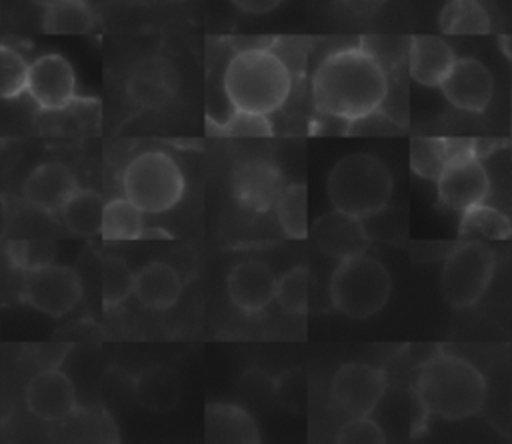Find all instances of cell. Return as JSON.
Masks as SVG:
<instances>
[{
  "label": "cell",
  "mask_w": 512,
  "mask_h": 444,
  "mask_svg": "<svg viewBox=\"0 0 512 444\" xmlns=\"http://www.w3.org/2000/svg\"><path fill=\"white\" fill-rule=\"evenodd\" d=\"M388 88L386 68L362 44L328 52L312 74L316 112L350 124L374 116L386 102Z\"/></svg>",
  "instance_id": "1"
},
{
  "label": "cell",
  "mask_w": 512,
  "mask_h": 444,
  "mask_svg": "<svg viewBox=\"0 0 512 444\" xmlns=\"http://www.w3.org/2000/svg\"><path fill=\"white\" fill-rule=\"evenodd\" d=\"M414 392L428 416L464 420L482 410L488 388L472 362L456 354L436 352L420 364Z\"/></svg>",
  "instance_id": "2"
},
{
  "label": "cell",
  "mask_w": 512,
  "mask_h": 444,
  "mask_svg": "<svg viewBox=\"0 0 512 444\" xmlns=\"http://www.w3.org/2000/svg\"><path fill=\"white\" fill-rule=\"evenodd\" d=\"M222 88L234 110L268 116L288 100L292 70L272 48L248 46L228 60Z\"/></svg>",
  "instance_id": "3"
},
{
  "label": "cell",
  "mask_w": 512,
  "mask_h": 444,
  "mask_svg": "<svg viewBox=\"0 0 512 444\" xmlns=\"http://www.w3.org/2000/svg\"><path fill=\"white\" fill-rule=\"evenodd\" d=\"M392 174L388 166L366 152L340 158L326 180L332 206L340 212L366 220L382 212L392 196Z\"/></svg>",
  "instance_id": "4"
},
{
  "label": "cell",
  "mask_w": 512,
  "mask_h": 444,
  "mask_svg": "<svg viewBox=\"0 0 512 444\" xmlns=\"http://www.w3.org/2000/svg\"><path fill=\"white\" fill-rule=\"evenodd\" d=\"M392 290L388 268L374 256L360 252L338 260L330 276V300L332 306L356 320L378 314Z\"/></svg>",
  "instance_id": "5"
},
{
  "label": "cell",
  "mask_w": 512,
  "mask_h": 444,
  "mask_svg": "<svg viewBox=\"0 0 512 444\" xmlns=\"http://www.w3.org/2000/svg\"><path fill=\"white\" fill-rule=\"evenodd\" d=\"M184 184L178 162L162 150L138 154L122 174L124 196L144 214H162L174 208L184 194Z\"/></svg>",
  "instance_id": "6"
},
{
  "label": "cell",
  "mask_w": 512,
  "mask_h": 444,
  "mask_svg": "<svg viewBox=\"0 0 512 444\" xmlns=\"http://www.w3.org/2000/svg\"><path fill=\"white\" fill-rule=\"evenodd\" d=\"M496 270V252L478 238L454 246L442 264L440 290L452 308L474 306L488 290Z\"/></svg>",
  "instance_id": "7"
},
{
  "label": "cell",
  "mask_w": 512,
  "mask_h": 444,
  "mask_svg": "<svg viewBox=\"0 0 512 444\" xmlns=\"http://www.w3.org/2000/svg\"><path fill=\"white\" fill-rule=\"evenodd\" d=\"M438 200L456 212L482 204L490 192L488 172L468 140H452V156L436 180Z\"/></svg>",
  "instance_id": "8"
},
{
  "label": "cell",
  "mask_w": 512,
  "mask_h": 444,
  "mask_svg": "<svg viewBox=\"0 0 512 444\" xmlns=\"http://www.w3.org/2000/svg\"><path fill=\"white\" fill-rule=\"evenodd\" d=\"M20 292L32 308L50 316H64L78 304L82 286L78 274L68 266L34 264L24 268Z\"/></svg>",
  "instance_id": "9"
},
{
  "label": "cell",
  "mask_w": 512,
  "mask_h": 444,
  "mask_svg": "<svg viewBox=\"0 0 512 444\" xmlns=\"http://www.w3.org/2000/svg\"><path fill=\"white\" fill-rule=\"evenodd\" d=\"M332 402L348 416H370L386 392V374L370 364H344L332 378Z\"/></svg>",
  "instance_id": "10"
},
{
  "label": "cell",
  "mask_w": 512,
  "mask_h": 444,
  "mask_svg": "<svg viewBox=\"0 0 512 444\" xmlns=\"http://www.w3.org/2000/svg\"><path fill=\"white\" fill-rule=\"evenodd\" d=\"M230 188L234 200L252 212H268L276 208L284 192L282 170L266 158H250L236 164L230 172Z\"/></svg>",
  "instance_id": "11"
},
{
  "label": "cell",
  "mask_w": 512,
  "mask_h": 444,
  "mask_svg": "<svg viewBox=\"0 0 512 444\" xmlns=\"http://www.w3.org/2000/svg\"><path fill=\"white\" fill-rule=\"evenodd\" d=\"M26 92L42 110H62L76 98V74L58 52L38 56L30 64Z\"/></svg>",
  "instance_id": "12"
},
{
  "label": "cell",
  "mask_w": 512,
  "mask_h": 444,
  "mask_svg": "<svg viewBox=\"0 0 512 444\" xmlns=\"http://www.w3.org/2000/svg\"><path fill=\"white\" fill-rule=\"evenodd\" d=\"M438 88L454 108L462 112H484L494 94V78L484 62L464 56L456 58Z\"/></svg>",
  "instance_id": "13"
},
{
  "label": "cell",
  "mask_w": 512,
  "mask_h": 444,
  "mask_svg": "<svg viewBox=\"0 0 512 444\" xmlns=\"http://www.w3.org/2000/svg\"><path fill=\"white\" fill-rule=\"evenodd\" d=\"M312 238L324 254L336 260L366 252L370 242L364 220L336 208L314 220Z\"/></svg>",
  "instance_id": "14"
},
{
  "label": "cell",
  "mask_w": 512,
  "mask_h": 444,
  "mask_svg": "<svg viewBox=\"0 0 512 444\" xmlns=\"http://www.w3.org/2000/svg\"><path fill=\"white\" fill-rule=\"evenodd\" d=\"M26 406L40 420H62L76 410L74 384L56 368L40 370L26 386Z\"/></svg>",
  "instance_id": "15"
},
{
  "label": "cell",
  "mask_w": 512,
  "mask_h": 444,
  "mask_svg": "<svg viewBox=\"0 0 512 444\" xmlns=\"http://www.w3.org/2000/svg\"><path fill=\"white\" fill-rule=\"evenodd\" d=\"M74 172L62 162L38 164L24 180L22 194L26 202L46 214L62 212L64 204L78 190Z\"/></svg>",
  "instance_id": "16"
},
{
  "label": "cell",
  "mask_w": 512,
  "mask_h": 444,
  "mask_svg": "<svg viewBox=\"0 0 512 444\" xmlns=\"http://www.w3.org/2000/svg\"><path fill=\"white\" fill-rule=\"evenodd\" d=\"M276 282L278 278L266 264L246 260L228 272L226 290L236 308L246 314H256L268 308L276 298Z\"/></svg>",
  "instance_id": "17"
},
{
  "label": "cell",
  "mask_w": 512,
  "mask_h": 444,
  "mask_svg": "<svg viewBox=\"0 0 512 444\" xmlns=\"http://www.w3.org/2000/svg\"><path fill=\"white\" fill-rule=\"evenodd\" d=\"M178 88L174 66L162 56L140 60L128 76V96L140 108H160L168 104Z\"/></svg>",
  "instance_id": "18"
},
{
  "label": "cell",
  "mask_w": 512,
  "mask_h": 444,
  "mask_svg": "<svg viewBox=\"0 0 512 444\" xmlns=\"http://www.w3.org/2000/svg\"><path fill=\"white\" fill-rule=\"evenodd\" d=\"M454 62V48L440 36L420 34L408 42V72L416 84L438 88Z\"/></svg>",
  "instance_id": "19"
},
{
  "label": "cell",
  "mask_w": 512,
  "mask_h": 444,
  "mask_svg": "<svg viewBox=\"0 0 512 444\" xmlns=\"http://www.w3.org/2000/svg\"><path fill=\"white\" fill-rule=\"evenodd\" d=\"M182 292L180 274L166 262H150L134 274L136 300L148 310H168Z\"/></svg>",
  "instance_id": "20"
},
{
  "label": "cell",
  "mask_w": 512,
  "mask_h": 444,
  "mask_svg": "<svg viewBox=\"0 0 512 444\" xmlns=\"http://www.w3.org/2000/svg\"><path fill=\"white\" fill-rule=\"evenodd\" d=\"M206 440L208 442H260V432L252 416L236 404L214 402L206 408Z\"/></svg>",
  "instance_id": "21"
},
{
  "label": "cell",
  "mask_w": 512,
  "mask_h": 444,
  "mask_svg": "<svg viewBox=\"0 0 512 444\" xmlns=\"http://www.w3.org/2000/svg\"><path fill=\"white\" fill-rule=\"evenodd\" d=\"M134 392L144 408L152 412H166L180 400V378L172 368L152 366L138 374Z\"/></svg>",
  "instance_id": "22"
},
{
  "label": "cell",
  "mask_w": 512,
  "mask_h": 444,
  "mask_svg": "<svg viewBox=\"0 0 512 444\" xmlns=\"http://www.w3.org/2000/svg\"><path fill=\"white\" fill-rule=\"evenodd\" d=\"M96 26V14L88 0H58L44 8L42 28L48 34H88Z\"/></svg>",
  "instance_id": "23"
},
{
  "label": "cell",
  "mask_w": 512,
  "mask_h": 444,
  "mask_svg": "<svg viewBox=\"0 0 512 444\" xmlns=\"http://www.w3.org/2000/svg\"><path fill=\"white\" fill-rule=\"evenodd\" d=\"M60 214L70 232L78 236H96L102 230L104 200L94 190L78 188Z\"/></svg>",
  "instance_id": "24"
},
{
  "label": "cell",
  "mask_w": 512,
  "mask_h": 444,
  "mask_svg": "<svg viewBox=\"0 0 512 444\" xmlns=\"http://www.w3.org/2000/svg\"><path fill=\"white\" fill-rule=\"evenodd\" d=\"M438 26L444 34H488L492 24L486 8L478 0H448L438 16Z\"/></svg>",
  "instance_id": "25"
},
{
  "label": "cell",
  "mask_w": 512,
  "mask_h": 444,
  "mask_svg": "<svg viewBox=\"0 0 512 444\" xmlns=\"http://www.w3.org/2000/svg\"><path fill=\"white\" fill-rule=\"evenodd\" d=\"M106 240H138L144 236V212L126 196L104 204L102 230Z\"/></svg>",
  "instance_id": "26"
},
{
  "label": "cell",
  "mask_w": 512,
  "mask_h": 444,
  "mask_svg": "<svg viewBox=\"0 0 512 444\" xmlns=\"http://www.w3.org/2000/svg\"><path fill=\"white\" fill-rule=\"evenodd\" d=\"M458 232L464 238H484V240H506L512 236V222L504 212L488 204H476L460 212Z\"/></svg>",
  "instance_id": "27"
},
{
  "label": "cell",
  "mask_w": 512,
  "mask_h": 444,
  "mask_svg": "<svg viewBox=\"0 0 512 444\" xmlns=\"http://www.w3.org/2000/svg\"><path fill=\"white\" fill-rule=\"evenodd\" d=\"M276 218L288 238L308 236V188L306 184H286L276 202Z\"/></svg>",
  "instance_id": "28"
},
{
  "label": "cell",
  "mask_w": 512,
  "mask_h": 444,
  "mask_svg": "<svg viewBox=\"0 0 512 444\" xmlns=\"http://www.w3.org/2000/svg\"><path fill=\"white\" fill-rule=\"evenodd\" d=\"M452 156V140L446 138H412L410 168L424 180H438L448 158Z\"/></svg>",
  "instance_id": "29"
},
{
  "label": "cell",
  "mask_w": 512,
  "mask_h": 444,
  "mask_svg": "<svg viewBox=\"0 0 512 444\" xmlns=\"http://www.w3.org/2000/svg\"><path fill=\"white\" fill-rule=\"evenodd\" d=\"M134 290V272L118 256L102 258V304L106 308L120 306Z\"/></svg>",
  "instance_id": "30"
},
{
  "label": "cell",
  "mask_w": 512,
  "mask_h": 444,
  "mask_svg": "<svg viewBox=\"0 0 512 444\" xmlns=\"http://www.w3.org/2000/svg\"><path fill=\"white\" fill-rule=\"evenodd\" d=\"M276 300L288 314L300 316L308 312L310 300V278L304 266H294L284 272L276 282Z\"/></svg>",
  "instance_id": "31"
},
{
  "label": "cell",
  "mask_w": 512,
  "mask_h": 444,
  "mask_svg": "<svg viewBox=\"0 0 512 444\" xmlns=\"http://www.w3.org/2000/svg\"><path fill=\"white\" fill-rule=\"evenodd\" d=\"M28 60L12 46L0 48V96L4 100L18 98L28 88Z\"/></svg>",
  "instance_id": "32"
},
{
  "label": "cell",
  "mask_w": 512,
  "mask_h": 444,
  "mask_svg": "<svg viewBox=\"0 0 512 444\" xmlns=\"http://www.w3.org/2000/svg\"><path fill=\"white\" fill-rule=\"evenodd\" d=\"M208 130L218 136H270L272 124L264 114L232 110L222 122H208Z\"/></svg>",
  "instance_id": "33"
},
{
  "label": "cell",
  "mask_w": 512,
  "mask_h": 444,
  "mask_svg": "<svg viewBox=\"0 0 512 444\" xmlns=\"http://www.w3.org/2000/svg\"><path fill=\"white\" fill-rule=\"evenodd\" d=\"M336 442H340V444H382V442H386V434L370 416H354L340 426V430L336 434Z\"/></svg>",
  "instance_id": "34"
},
{
  "label": "cell",
  "mask_w": 512,
  "mask_h": 444,
  "mask_svg": "<svg viewBox=\"0 0 512 444\" xmlns=\"http://www.w3.org/2000/svg\"><path fill=\"white\" fill-rule=\"evenodd\" d=\"M230 2L246 14H266L278 8L284 0H230Z\"/></svg>",
  "instance_id": "35"
},
{
  "label": "cell",
  "mask_w": 512,
  "mask_h": 444,
  "mask_svg": "<svg viewBox=\"0 0 512 444\" xmlns=\"http://www.w3.org/2000/svg\"><path fill=\"white\" fill-rule=\"evenodd\" d=\"M8 256H10V260H12L14 266L28 268V264H26V260H28L26 242H10V246H8Z\"/></svg>",
  "instance_id": "36"
},
{
  "label": "cell",
  "mask_w": 512,
  "mask_h": 444,
  "mask_svg": "<svg viewBox=\"0 0 512 444\" xmlns=\"http://www.w3.org/2000/svg\"><path fill=\"white\" fill-rule=\"evenodd\" d=\"M126 2L142 4V6H152V4H174V2H180V0H126Z\"/></svg>",
  "instance_id": "37"
},
{
  "label": "cell",
  "mask_w": 512,
  "mask_h": 444,
  "mask_svg": "<svg viewBox=\"0 0 512 444\" xmlns=\"http://www.w3.org/2000/svg\"><path fill=\"white\" fill-rule=\"evenodd\" d=\"M30 2H34L36 6H42V8H46V6H50V4H54V2H58V0H30Z\"/></svg>",
  "instance_id": "38"
}]
</instances>
